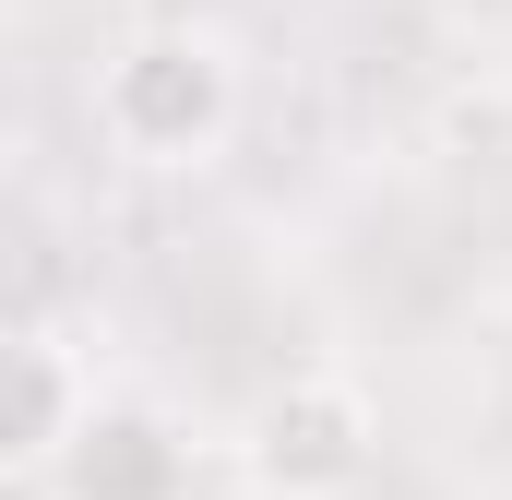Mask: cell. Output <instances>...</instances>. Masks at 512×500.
Masks as SVG:
<instances>
[{"label": "cell", "mask_w": 512, "mask_h": 500, "mask_svg": "<svg viewBox=\"0 0 512 500\" xmlns=\"http://www.w3.org/2000/svg\"><path fill=\"white\" fill-rule=\"evenodd\" d=\"M96 131H108V155H131V167H203V155L239 131V72H227V48L191 36V24L120 36V48L96 60Z\"/></svg>", "instance_id": "6da1fadb"}, {"label": "cell", "mask_w": 512, "mask_h": 500, "mask_svg": "<svg viewBox=\"0 0 512 500\" xmlns=\"http://www.w3.org/2000/svg\"><path fill=\"white\" fill-rule=\"evenodd\" d=\"M239 465L262 500H358L382 465V417L346 370H286L239 429Z\"/></svg>", "instance_id": "7a4b0ae2"}, {"label": "cell", "mask_w": 512, "mask_h": 500, "mask_svg": "<svg viewBox=\"0 0 512 500\" xmlns=\"http://www.w3.org/2000/svg\"><path fill=\"white\" fill-rule=\"evenodd\" d=\"M48 489L60 500H191V429L143 393H96V417L72 429Z\"/></svg>", "instance_id": "3957f363"}, {"label": "cell", "mask_w": 512, "mask_h": 500, "mask_svg": "<svg viewBox=\"0 0 512 500\" xmlns=\"http://www.w3.org/2000/svg\"><path fill=\"white\" fill-rule=\"evenodd\" d=\"M84 417H96V370H84L60 334H24V358H12V477L48 489V465L72 453Z\"/></svg>", "instance_id": "277c9868"}]
</instances>
